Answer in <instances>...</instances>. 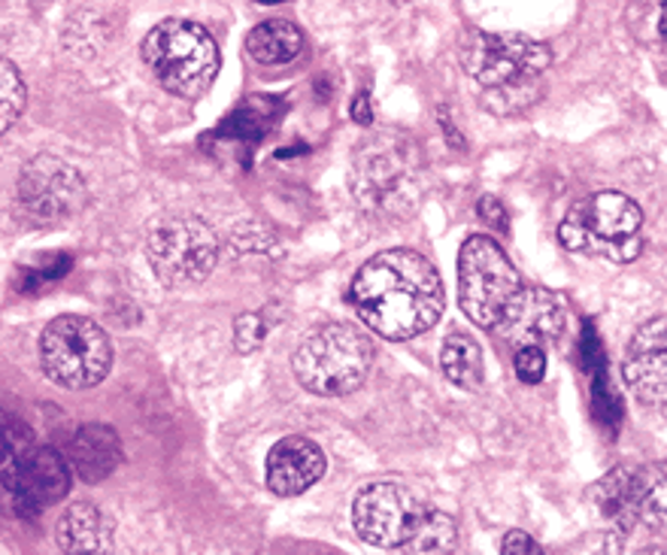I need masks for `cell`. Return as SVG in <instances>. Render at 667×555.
<instances>
[{"label": "cell", "mask_w": 667, "mask_h": 555, "mask_svg": "<svg viewBox=\"0 0 667 555\" xmlns=\"http://www.w3.org/2000/svg\"><path fill=\"white\" fill-rule=\"evenodd\" d=\"M140 58L158 85L183 101H197L210 92L222 65L216 41L204 27L185 19L158 22L146 34Z\"/></svg>", "instance_id": "cell-4"}, {"label": "cell", "mask_w": 667, "mask_h": 555, "mask_svg": "<svg viewBox=\"0 0 667 555\" xmlns=\"http://www.w3.org/2000/svg\"><path fill=\"white\" fill-rule=\"evenodd\" d=\"M440 368H444L449 383L476 392L485 383L483 346L476 344L471 334H449L444 352H440Z\"/></svg>", "instance_id": "cell-20"}, {"label": "cell", "mask_w": 667, "mask_h": 555, "mask_svg": "<svg viewBox=\"0 0 667 555\" xmlns=\"http://www.w3.org/2000/svg\"><path fill=\"white\" fill-rule=\"evenodd\" d=\"M425 513H428V504H422L401 483H370L367 489L358 492L353 504V522L361 541L380 550H401V553L416 534Z\"/></svg>", "instance_id": "cell-10"}, {"label": "cell", "mask_w": 667, "mask_h": 555, "mask_svg": "<svg viewBox=\"0 0 667 555\" xmlns=\"http://www.w3.org/2000/svg\"><path fill=\"white\" fill-rule=\"evenodd\" d=\"M461 65L483 89V104L501 119L522 116L547 92L552 49L525 34L473 31L461 43Z\"/></svg>", "instance_id": "cell-2"}, {"label": "cell", "mask_w": 667, "mask_h": 555, "mask_svg": "<svg viewBox=\"0 0 667 555\" xmlns=\"http://www.w3.org/2000/svg\"><path fill=\"white\" fill-rule=\"evenodd\" d=\"M25 101L27 89L22 73L15 70L13 61L0 58V134H7L19 122Z\"/></svg>", "instance_id": "cell-22"}, {"label": "cell", "mask_w": 667, "mask_h": 555, "mask_svg": "<svg viewBox=\"0 0 667 555\" xmlns=\"http://www.w3.org/2000/svg\"><path fill=\"white\" fill-rule=\"evenodd\" d=\"M595 504L601 510L603 519L616 522L619 529H634L637 519H649L655 522L653 504H665V489L646 479L643 471L634 467H616L613 474H607L595 486Z\"/></svg>", "instance_id": "cell-15"}, {"label": "cell", "mask_w": 667, "mask_h": 555, "mask_svg": "<svg viewBox=\"0 0 667 555\" xmlns=\"http://www.w3.org/2000/svg\"><path fill=\"white\" fill-rule=\"evenodd\" d=\"M39 361L53 383L92 389L113 368V344L106 331L85 316L53 319L39 337Z\"/></svg>", "instance_id": "cell-9"}, {"label": "cell", "mask_w": 667, "mask_h": 555, "mask_svg": "<svg viewBox=\"0 0 667 555\" xmlns=\"http://www.w3.org/2000/svg\"><path fill=\"white\" fill-rule=\"evenodd\" d=\"M373 365V344L349 322H331L313 331L291 358L298 383L319 397L353 395Z\"/></svg>", "instance_id": "cell-6"}, {"label": "cell", "mask_w": 667, "mask_h": 555, "mask_svg": "<svg viewBox=\"0 0 667 555\" xmlns=\"http://www.w3.org/2000/svg\"><path fill=\"white\" fill-rule=\"evenodd\" d=\"M322 474H325V452L307 437H283L274 450L267 452L264 479H267V489L279 498L303 495L322 479Z\"/></svg>", "instance_id": "cell-16"}, {"label": "cell", "mask_w": 667, "mask_h": 555, "mask_svg": "<svg viewBox=\"0 0 667 555\" xmlns=\"http://www.w3.org/2000/svg\"><path fill=\"white\" fill-rule=\"evenodd\" d=\"M425 171L419 143L404 131H382L367 140L353 161L349 185L358 207L377 216H404L419 204Z\"/></svg>", "instance_id": "cell-3"}, {"label": "cell", "mask_w": 667, "mask_h": 555, "mask_svg": "<svg viewBox=\"0 0 667 555\" xmlns=\"http://www.w3.org/2000/svg\"><path fill=\"white\" fill-rule=\"evenodd\" d=\"M501 553L507 555H537L540 553V546H537L525 531H507V537H504V543H501Z\"/></svg>", "instance_id": "cell-26"}, {"label": "cell", "mask_w": 667, "mask_h": 555, "mask_svg": "<svg viewBox=\"0 0 667 555\" xmlns=\"http://www.w3.org/2000/svg\"><path fill=\"white\" fill-rule=\"evenodd\" d=\"M246 53L252 61L264 67L291 65L295 58L303 53V34L301 27L291 25L286 19H271L249 31Z\"/></svg>", "instance_id": "cell-18"}, {"label": "cell", "mask_w": 667, "mask_h": 555, "mask_svg": "<svg viewBox=\"0 0 667 555\" xmlns=\"http://www.w3.org/2000/svg\"><path fill=\"white\" fill-rule=\"evenodd\" d=\"M476 210H480V216H485V219H488L492 226L501 228V231L507 228V226H504V219H507V216H504V207H501L495 198H483V200H480V207H476Z\"/></svg>", "instance_id": "cell-27"}, {"label": "cell", "mask_w": 667, "mask_h": 555, "mask_svg": "<svg viewBox=\"0 0 667 555\" xmlns=\"http://www.w3.org/2000/svg\"><path fill=\"white\" fill-rule=\"evenodd\" d=\"M353 119L358 122V125H370V122H373V109H370V97H367V92L355 94Z\"/></svg>", "instance_id": "cell-28"}, {"label": "cell", "mask_w": 667, "mask_h": 555, "mask_svg": "<svg viewBox=\"0 0 667 555\" xmlns=\"http://www.w3.org/2000/svg\"><path fill=\"white\" fill-rule=\"evenodd\" d=\"M456 531L458 525L452 516L428 507V513H425L416 534H413L410 543L404 546V553H444V550H449L452 541H456Z\"/></svg>", "instance_id": "cell-21"}, {"label": "cell", "mask_w": 667, "mask_h": 555, "mask_svg": "<svg viewBox=\"0 0 667 555\" xmlns=\"http://www.w3.org/2000/svg\"><path fill=\"white\" fill-rule=\"evenodd\" d=\"M146 258L168 289H192L219 262V238L197 216H161L146 234Z\"/></svg>", "instance_id": "cell-8"}, {"label": "cell", "mask_w": 667, "mask_h": 555, "mask_svg": "<svg viewBox=\"0 0 667 555\" xmlns=\"http://www.w3.org/2000/svg\"><path fill=\"white\" fill-rule=\"evenodd\" d=\"M34 443V431L25 419H19L15 413L0 407V467L13 462L19 452H25Z\"/></svg>", "instance_id": "cell-23"}, {"label": "cell", "mask_w": 667, "mask_h": 555, "mask_svg": "<svg viewBox=\"0 0 667 555\" xmlns=\"http://www.w3.org/2000/svg\"><path fill=\"white\" fill-rule=\"evenodd\" d=\"M264 334H267V325H264V319L258 316V313H243V316H237L234 322L237 352H243V356L255 352V349L262 346Z\"/></svg>", "instance_id": "cell-24"}, {"label": "cell", "mask_w": 667, "mask_h": 555, "mask_svg": "<svg viewBox=\"0 0 667 555\" xmlns=\"http://www.w3.org/2000/svg\"><path fill=\"white\" fill-rule=\"evenodd\" d=\"M522 291V277L492 238L473 234L458 252V301L480 328H495Z\"/></svg>", "instance_id": "cell-7"}, {"label": "cell", "mask_w": 667, "mask_h": 555, "mask_svg": "<svg viewBox=\"0 0 667 555\" xmlns=\"http://www.w3.org/2000/svg\"><path fill=\"white\" fill-rule=\"evenodd\" d=\"M255 3H286V0H255Z\"/></svg>", "instance_id": "cell-29"}, {"label": "cell", "mask_w": 667, "mask_h": 555, "mask_svg": "<svg viewBox=\"0 0 667 555\" xmlns=\"http://www.w3.org/2000/svg\"><path fill=\"white\" fill-rule=\"evenodd\" d=\"M0 486L19 513H37L43 507H53L70 492V464L53 450L31 443L19 452L13 462L0 467Z\"/></svg>", "instance_id": "cell-12"}, {"label": "cell", "mask_w": 667, "mask_h": 555, "mask_svg": "<svg viewBox=\"0 0 667 555\" xmlns=\"http://www.w3.org/2000/svg\"><path fill=\"white\" fill-rule=\"evenodd\" d=\"M15 198L34 222L53 226V222L79 216L89 200V192H85V183L77 167H70L67 161L55 159V155H37L22 167Z\"/></svg>", "instance_id": "cell-11"}, {"label": "cell", "mask_w": 667, "mask_h": 555, "mask_svg": "<svg viewBox=\"0 0 667 555\" xmlns=\"http://www.w3.org/2000/svg\"><path fill=\"white\" fill-rule=\"evenodd\" d=\"M516 373H519L522 383H540L543 373H547V356H543V349H537V346H519V349H516Z\"/></svg>", "instance_id": "cell-25"}, {"label": "cell", "mask_w": 667, "mask_h": 555, "mask_svg": "<svg viewBox=\"0 0 667 555\" xmlns=\"http://www.w3.org/2000/svg\"><path fill=\"white\" fill-rule=\"evenodd\" d=\"M58 546L65 553H97L106 550V525L94 504H73L58 522Z\"/></svg>", "instance_id": "cell-19"}, {"label": "cell", "mask_w": 667, "mask_h": 555, "mask_svg": "<svg viewBox=\"0 0 667 555\" xmlns=\"http://www.w3.org/2000/svg\"><path fill=\"white\" fill-rule=\"evenodd\" d=\"M70 464L85 483H101L122 464V443L110 425H82L70 440Z\"/></svg>", "instance_id": "cell-17"}, {"label": "cell", "mask_w": 667, "mask_h": 555, "mask_svg": "<svg viewBox=\"0 0 667 555\" xmlns=\"http://www.w3.org/2000/svg\"><path fill=\"white\" fill-rule=\"evenodd\" d=\"M492 331L516 349L519 346L543 349V346L555 344L564 331V307L547 289H525L522 286L519 298L513 301L510 310Z\"/></svg>", "instance_id": "cell-13"}, {"label": "cell", "mask_w": 667, "mask_h": 555, "mask_svg": "<svg viewBox=\"0 0 667 555\" xmlns=\"http://www.w3.org/2000/svg\"><path fill=\"white\" fill-rule=\"evenodd\" d=\"M667 322L662 316L646 322L634 337H631L629 352H625V383L631 385L634 397L649 407H662L667 397V344H665Z\"/></svg>", "instance_id": "cell-14"}, {"label": "cell", "mask_w": 667, "mask_h": 555, "mask_svg": "<svg viewBox=\"0 0 667 555\" xmlns=\"http://www.w3.org/2000/svg\"><path fill=\"white\" fill-rule=\"evenodd\" d=\"M641 207L622 192H595L576 200L559 226V243L613 265H629L641 255Z\"/></svg>", "instance_id": "cell-5"}, {"label": "cell", "mask_w": 667, "mask_h": 555, "mask_svg": "<svg viewBox=\"0 0 667 555\" xmlns=\"http://www.w3.org/2000/svg\"><path fill=\"white\" fill-rule=\"evenodd\" d=\"M353 304L361 322L380 337L410 340L444 316V282L419 252L386 250L355 274Z\"/></svg>", "instance_id": "cell-1"}]
</instances>
